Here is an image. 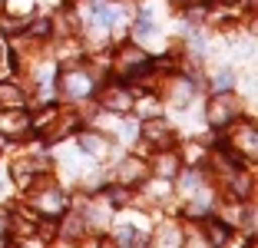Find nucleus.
I'll return each mask as SVG.
<instances>
[{"instance_id": "1", "label": "nucleus", "mask_w": 258, "mask_h": 248, "mask_svg": "<svg viewBox=\"0 0 258 248\" xmlns=\"http://www.w3.org/2000/svg\"><path fill=\"white\" fill-rule=\"evenodd\" d=\"M93 86H96V80H93L90 70L76 67V70H67V73L60 76V93L70 99H86L93 93Z\"/></svg>"}, {"instance_id": "2", "label": "nucleus", "mask_w": 258, "mask_h": 248, "mask_svg": "<svg viewBox=\"0 0 258 248\" xmlns=\"http://www.w3.org/2000/svg\"><path fill=\"white\" fill-rule=\"evenodd\" d=\"M238 113H242V103H238V96H232V93H219V96H212V103H209V122H212L215 129L235 122Z\"/></svg>"}, {"instance_id": "3", "label": "nucleus", "mask_w": 258, "mask_h": 248, "mask_svg": "<svg viewBox=\"0 0 258 248\" xmlns=\"http://www.w3.org/2000/svg\"><path fill=\"white\" fill-rule=\"evenodd\" d=\"M33 209L43 212V215H63V209H67V199H63L60 189H46V192H40V196L33 199Z\"/></svg>"}, {"instance_id": "4", "label": "nucleus", "mask_w": 258, "mask_h": 248, "mask_svg": "<svg viewBox=\"0 0 258 248\" xmlns=\"http://www.w3.org/2000/svg\"><path fill=\"white\" fill-rule=\"evenodd\" d=\"M103 106L113 109V113H129V109L136 106V96H133L129 90H122V86H116V90L103 93Z\"/></svg>"}, {"instance_id": "5", "label": "nucleus", "mask_w": 258, "mask_h": 248, "mask_svg": "<svg viewBox=\"0 0 258 248\" xmlns=\"http://www.w3.org/2000/svg\"><path fill=\"white\" fill-rule=\"evenodd\" d=\"M146 175H149V165H146L143 159H126V162L119 165V182L122 185H139Z\"/></svg>"}, {"instance_id": "6", "label": "nucleus", "mask_w": 258, "mask_h": 248, "mask_svg": "<svg viewBox=\"0 0 258 248\" xmlns=\"http://www.w3.org/2000/svg\"><path fill=\"white\" fill-rule=\"evenodd\" d=\"M133 67H139L136 73H146V70H149V56H146L139 46H122L119 50V70L133 73Z\"/></svg>"}, {"instance_id": "7", "label": "nucleus", "mask_w": 258, "mask_h": 248, "mask_svg": "<svg viewBox=\"0 0 258 248\" xmlns=\"http://www.w3.org/2000/svg\"><path fill=\"white\" fill-rule=\"evenodd\" d=\"M232 146H238L245 156H255V152H258V133H255V126H251V122H242V126L235 129V136H232Z\"/></svg>"}, {"instance_id": "8", "label": "nucleus", "mask_w": 258, "mask_h": 248, "mask_svg": "<svg viewBox=\"0 0 258 248\" xmlns=\"http://www.w3.org/2000/svg\"><path fill=\"white\" fill-rule=\"evenodd\" d=\"M27 126H30V119H27L20 109L0 119V129H4V136H23V133H27Z\"/></svg>"}, {"instance_id": "9", "label": "nucleus", "mask_w": 258, "mask_h": 248, "mask_svg": "<svg viewBox=\"0 0 258 248\" xmlns=\"http://www.w3.org/2000/svg\"><path fill=\"white\" fill-rule=\"evenodd\" d=\"M0 103L10 106V109H23V106H27V96H23V90L10 86V83H0Z\"/></svg>"}, {"instance_id": "10", "label": "nucleus", "mask_w": 258, "mask_h": 248, "mask_svg": "<svg viewBox=\"0 0 258 248\" xmlns=\"http://www.w3.org/2000/svg\"><path fill=\"white\" fill-rule=\"evenodd\" d=\"M146 139H149V143H159V146H169L172 143V129L166 126V122H146Z\"/></svg>"}, {"instance_id": "11", "label": "nucleus", "mask_w": 258, "mask_h": 248, "mask_svg": "<svg viewBox=\"0 0 258 248\" xmlns=\"http://www.w3.org/2000/svg\"><path fill=\"white\" fill-rule=\"evenodd\" d=\"M192 93H196V86H192L189 80H175V86H172V103L175 106H189L192 103Z\"/></svg>"}, {"instance_id": "12", "label": "nucleus", "mask_w": 258, "mask_h": 248, "mask_svg": "<svg viewBox=\"0 0 258 248\" xmlns=\"http://www.w3.org/2000/svg\"><path fill=\"white\" fill-rule=\"evenodd\" d=\"M80 149L90 152V156H96V152L106 149V139H103V136H96V133H80Z\"/></svg>"}, {"instance_id": "13", "label": "nucleus", "mask_w": 258, "mask_h": 248, "mask_svg": "<svg viewBox=\"0 0 258 248\" xmlns=\"http://www.w3.org/2000/svg\"><path fill=\"white\" fill-rule=\"evenodd\" d=\"M156 172H159L162 179H172V175H179V159H175L172 152H162L159 162H156Z\"/></svg>"}, {"instance_id": "14", "label": "nucleus", "mask_w": 258, "mask_h": 248, "mask_svg": "<svg viewBox=\"0 0 258 248\" xmlns=\"http://www.w3.org/2000/svg\"><path fill=\"white\" fill-rule=\"evenodd\" d=\"M205 232H209V241H215V245H222V241L232 235V225L228 222H219V218H212L209 225H205Z\"/></svg>"}, {"instance_id": "15", "label": "nucleus", "mask_w": 258, "mask_h": 248, "mask_svg": "<svg viewBox=\"0 0 258 248\" xmlns=\"http://www.w3.org/2000/svg\"><path fill=\"white\" fill-rule=\"evenodd\" d=\"M37 169H46V162H23V159H20V162L14 165L17 179H20L23 185H30V182H33V172H37Z\"/></svg>"}, {"instance_id": "16", "label": "nucleus", "mask_w": 258, "mask_h": 248, "mask_svg": "<svg viewBox=\"0 0 258 248\" xmlns=\"http://www.w3.org/2000/svg\"><path fill=\"white\" fill-rule=\"evenodd\" d=\"M228 189H232V196L245 199V196H248V189H251V179H248L245 172H238V169H235V172H232V182H228Z\"/></svg>"}, {"instance_id": "17", "label": "nucleus", "mask_w": 258, "mask_h": 248, "mask_svg": "<svg viewBox=\"0 0 258 248\" xmlns=\"http://www.w3.org/2000/svg\"><path fill=\"white\" fill-rule=\"evenodd\" d=\"M116 241H119V245H143V232H139L136 225H122L119 232H116Z\"/></svg>"}, {"instance_id": "18", "label": "nucleus", "mask_w": 258, "mask_h": 248, "mask_svg": "<svg viewBox=\"0 0 258 248\" xmlns=\"http://www.w3.org/2000/svg\"><path fill=\"white\" fill-rule=\"evenodd\" d=\"M179 189H182V196L185 192H189V196L192 192H202V179H199L196 172H185V175H179Z\"/></svg>"}, {"instance_id": "19", "label": "nucleus", "mask_w": 258, "mask_h": 248, "mask_svg": "<svg viewBox=\"0 0 258 248\" xmlns=\"http://www.w3.org/2000/svg\"><path fill=\"white\" fill-rule=\"evenodd\" d=\"M116 17H119L116 10H103V7H99L96 10V27H99V30H109V27L116 23Z\"/></svg>"}, {"instance_id": "20", "label": "nucleus", "mask_w": 258, "mask_h": 248, "mask_svg": "<svg viewBox=\"0 0 258 248\" xmlns=\"http://www.w3.org/2000/svg\"><path fill=\"white\" fill-rule=\"evenodd\" d=\"M83 228H86V222H83L80 215H73V218L67 222V238H76V235H83Z\"/></svg>"}, {"instance_id": "21", "label": "nucleus", "mask_w": 258, "mask_h": 248, "mask_svg": "<svg viewBox=\"0 0 258 248\" xmlns=\"http://www.w3.org/2000/svg\"><path fill=\"white\" fill-rule=\"evenodd\" d=\"M106 199L113 205H126L129 202V192H126V189H106Z\"/></svg>"}, {"instance_id": "22", "label": "nucleus", "mask_w": 258, "mask_h": 248, "mask_svg": "<svg viewBox=\"0 0 258 248\" xmlns=\"http://www.w3.org/2000/svg\"><path fill=\"white\" fill-rule=\"evenodd\" d=\"M159 245H182V235L175 232V228H166V232L159 235Z\"/></svg>"}, {"instance_id": "23", "label": "nucleus", "mask_w": 258, "mask_h": 248, "mask_svg": "<svg viewBox=\"0 0 258 248\" xmlns=\"http://www.w3.org/2000/svg\"><path fill=\"white\" fill-rule=\"evenodd\" d=\"M136 33H152V20H149V14H139V20H136Z\"/></svg>"}, {"instance_id": "24", "label": "nucleus", "mask_w": 258, "mask_h": 248, "mask_svg": "<svg viewBox=\"0 0 258 248\" xmlns=\"http://www.w3.org/2000/svg\"><path fill=\"white\" fill-rule=\"evenodd\" d=\"M232 83H235V76H232V73H219V76H215V86H219V90H228Z\"/></svg>"}, {"instance_id": "25", "label": "nucleus", "mask_w": 258, "mask_h": 248, "mask_svg": "<svg viewBox=\"0 0 258 248\" xmlns=\"http://www.w3.org/2000/svg\"><path fill=\"white\" fill-rule=\"evenodd\" d=\"M185 241H189V245H205L209 238H205V235H199V232H189V235H185Z\"/></svg>"}, {"instance_id": "26", "label": "nucleus", "mask_w": 258, "mask_h": 248, "mask_svg": "<svg viewBox=\"0 0 258 248\" xmlns=\"http://www.w3.org/2000/svg\"><path fill=\"white\" fill-rule=\"evenodd\" d=\"M245 228H248V232L255 228V209H248V212H245Z\"/></svg>"}, {"instance_id": "27", "label": "nucleus", "mask_w": 258, "mask_h": 248, "mask_svg": "<svg viewBox=\"0 0 258 248\" xmlns=\"http://www.w3.org/2000/svg\"><path fill=\"white\" fill-rule=\"evenodd\" d=\"M46 30H50V20H37L33 23V33H46Z\"/></svg>"}, {"instance_id": "28", "label": "nucleus", "mask_w": 258, "mask_h": 248, "mask_svg": "<svg viewBox=\"0 0 258 248\" xmlns=\"http://www.w3.org/2000/svg\"><path fill=\"white\" fill-rule=\"evenodd\" d=\"M202 14H205V10H202V7H196V10H189V20H202Z\"/></svg>"}, {"instance_id": "29", "label": "nucleus", "mask_w": 258, "mask_h": 248, "mask_svg": "<svg viewBox=\"0 0 258 248\" xmlns=\"http://www.w3.org/2000/svg\"><path fill=\"white\" fill-rule=\"evenodd\" d=\"M93 4H96V7H99V4H106V0H93Z\"/></svg>"}, {"instance_id": "30", "label": "nucleus", "mask_w": 258, "mask_h": 248, "mask_svg": "<svg viewBox=\"0 0 258 248\" xmlns=\"http://www.w3.org/2000/svg\"><path fill=\"white\" fill-rule=\"evenodd\" d=\"M225 4H238V0H225Z\"/></svg>"}]
</instances>
